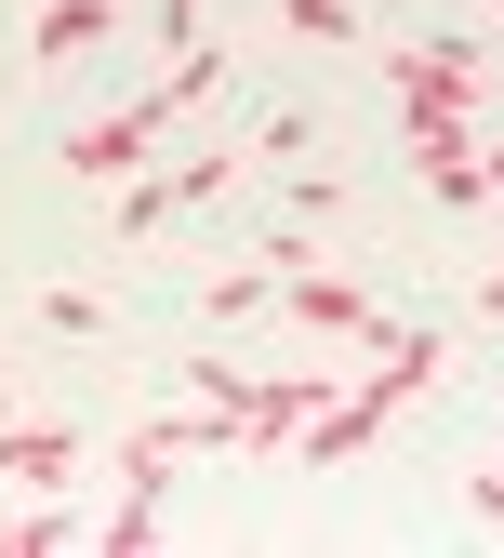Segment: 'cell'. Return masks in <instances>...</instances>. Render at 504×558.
<instances>
[{"mask_svg":"<svg viewBox=\"0 0 504 558\" xmlns=\"http://www.w3.org/2000/svg\"><path fill=\"white\" fill-rule=\"evenodd\" d=\"M160 133H173V107H160V94H147V107H120V120H94V133H66V186H133Z\"/></svg>","mask_w":504,"mask_h":558,"instance_id":"6da1fadb","label":"cell"},{"mask_svg":"<svg viewBox=\"0 0 504 558\" xmlns=\"http://www.w3.org/2000/svg\"><path fill=\"white\" fill-rule=\"evenodd\" d=\"M107 27H120V0H40V14H27V53L40 66H81V53H107Z\"/></svg>","mask_w":504,"mask_h":558,"instance_id":"7a4b0ae2","label":"cell"},{"mask_svg":"<svg viewBox=\"0 0 504 558\" xmlns=\"http://www.w3.org/2000/svg\"><path fill=\"white\" fill-rule=\"evenodd\" d=\"M279 306H293L306 332H385V319H372V293H345V279H319V266L279 279Z\"/></svg>","mask_w":504,"mask_h":558,"instance_id":"3957f363","label":"cell"},{"mask_svg":"<svg viewBox=\"0 0 504 558\" xmlns=\"http://www.w3.org/2000/svg\"><path fill=\"white\" fill-rule=\"evenodd\" d=\"M0 478H40V493H66V478H81V439H66V426H0Z\"/></svg>","mask_w":504,"mask_h":558,"instance_id":"277c9868","label":"cell"},{"mask_svg":"<svg viewBox=\"0 0 504 558\" xmlns=\"http://www.w3.org/2000/svg\"><path fill=\"white\" fill-rule=\"evenodd\" d=\"M94 545H107V558H147V545H160V493H147V478H133V493L94 519Z\"/></svg>","mask_w":504,"mask_h":558,"instance_id":"5b68a950","label":"cell"},{"mask_svg":"<svg viewBox=\"0 0 504 558\" xmlns=\"http://www.w3.org/2000/svg\"><path fill=\"white\" fill-rule=\"evenodd\" d=\"M279 27H293V40H358L345 0H279Z\"/></svg>","mask_w":504,"mask_h":558,"instance_id":"8992f818","label":"cell"},{"mask_svg":"<svg viewBox=\"0 0 504 558\" xmlns=\"http://www.w3.org/2000/svg\"><path fill=\"white\" fill-rule=\"evenodd\" d=\"M160 40H199V0H160Z\"/></svg>","mask_w":504,"mask_h":558,"instance_id":"52a82bcc","label":"cell"},{"mask_svg":"<svg viewBox=\"0 0 504 558\" xmlns=\"http://www.w3.org/2000/svg\"><path fill=\"white\" fill-rule=\"evenodd\" d=\"M478 519H504V465H478Z\"/></svg>","mask_w":504,"mask_h":558,"instance_id":"ba28073f","label":"cell"},{"mask_svg":"<svg viewBox=\"0 0 504 558\" xmlns=\"http://www.w3.org/2000/svg\"><path fill=\"white\" fill-rule=\"evenodd\" d=\"M478 306H491V319H504V266H491V279H478Z\"/></svg>","mask_w":504,"mask_h":558,"instance_id":"9c48e42d","label":"cell"},{"mask_svg":"<svg viewBox=\"0 0 504 558\" xmlns=\"http://www.w3.org/2000/svg\"><path fill=\"white\" fill-rule=\"evenodd\" d=\"M478 186H504V147H491V160H478Z\"/></svg>","mask_w":504,"mask_h":558,"instance_id":"30bf717a","label":"cell"}]
</instances>
